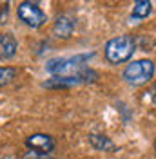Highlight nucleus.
I'll return each instance as SVG.
<instances>
[{"mask_svg": "<svg viewBox=\"0 0 156 159\" xmlns=\"http://www.w3.org/2000/svg\"><path fill=\"white\" fill-rule=\"evenodd\" d=\"M18 18L31 29H38L47 22V15L31 0H26L18 6Z\"/></svg>", "mask_w": 156, "mask_h": 159, "instance_id": "obj_3", "label": "nucleus"}, {"mask_svg": "<svg viewBox=\"0 0 156 159\" xmlns=\"http://www.w3.org/2000/svg\"><path fill=\"white\" fill-rule=\"evenodd\" d=\"M24 159H46V156H38V154H35V152H29Z\"/></svg>", "mask_w": 156, "mask_h": 159, "instance_id": "obj_11", "label": "nucleus"}, {"mask_svg": "<svg viewBox=\"0 0 156 159\" xmlns=\"http://www.w3.org/2000/svg\"><path fill=\"white\" fill-rule=\"evenodd\" d=\"M104 52H105V58L109 63H113V65L124 63L133 58V54L136 52V40L131 34H122L116 38H111L105 43Z\"/></svg>", "mask_w": 156, "mask_h": 159, "instance_id": "obj_1", "label": "nucleus"}, {"mask_svg": "<svg viewBox=\"0 0 156 159\" xmlns=\"http://www.w3.org/2000/svg\"><path fill=\"white\" fill-rule=\"evenodd\" d=\"M154 61L153 60H136V61H131L127 65L122 76L129 85L133 87H140V85H145L149 83L153 76H154Z\"/></svg>", "mask_w": 156, "mask_h": 159, "instance_id": "obj_2", "label": "nucleus"}, {"mask_svg": "<svg viewBox=\"0 0 156 159\" xmlns=\"http://www.w3.org/2000/svg\"><path fill=\"white\" fill-rule=\"evenodd\" d=\"M154 152H156V139H154Z\"/></svg>", "mask_w": 156, "mask_h": 159, "instance_id": "obj_12", "label": "nucleus"}, {"mask_svg": "<svg viewBox=\"0 0 156 159\" xmlns=\"http://www.w3.org/2000/svg\"><path fill=\"white\" fill-rule=\"evenodd\" d=\"M17 78V69L15 67H0V87L9 85Z\"/></svg>", "mask_w": 156, "mask_h": 159, "instance_id": "obj_9", "label": "nucleus"}, {"mask_svg": "<svg viewBox=\"0 0 156 159\" xmlns=\"http://www.w3.org/2000/svg\"><path fill=\"white\" fill-rule=\"evenodd\" d=\"M153 6H151V0H134V7L131 13V20H144L151 15Z\"/></svg>", "mask_w": 156, "mask_h": 159, "instance_id": "obj_8", "label": "nucleus"}, {"mask_svg": "<svg viewBox=\"0 0 156 159\" xmlns=\"http://www.w3.org/2000/svg\"><path fill=\"white\" fill-rule=\"evenodd\" d=\"M75 20L67 16V15H62L56 18L55 22V27H53V33H55V36L56 38H62V40H67L71 38V34H73V31H75Z\"/></svg>", "mask_w": 156, "mask_h": 159, "instance_id": "obj_5", "label": "nucleus"}, {"mask_svg": "<svg viewBox=\"0 0 156 159\" xmlns=\"http://www.w3.org/2000/svg\"><path fill=\"white\" fill-rule=\"evenodd\" d=\"M89 145L93 147L95 150H100V152H115L116 150V145L113 143V139L104 136V134H89L87 136Z\"/></svg>", "mask_w": 156, "mask_h": 159, "instance_id": "obj_7", "label": "nucleus"}, {"mask_svg": "<svg viewBox=\"0 0 156 159\" xmlns=\"http://www.w3.org/2000/svg\"><path fill=\"white\" fill-rule=\"evenodd\" d=\"M7 13H9V0H0V22L7 18Z\"/></svg>", "mask_w": 156, "mask_h": 159, "instance_id": "obj_10", "label": "nucleus"}, {"mask_svg": "<svg viewBox=\"0 0 156 159\" xmlns=\"http://www.w3.org/2000/svg\"><path fill=\"white\" fill-rule=\"evenodd\" d=\"M17 51H18V43H17V40L11 33L0 34V58L11 60L17 54Z\"/></svg>", "mask_w": 156, "mask_h": 159, "instance_id": "obj_6", "label": "nucleus"}, {"mask_svg": "<svg viewBox=\"0 0 156 159\" xmlns=\"http://www.w3.org/2000/svg\"><path fill=\"white\" fill-rule=\"evenodd\" d=\"M26 147L31 152L38 154V156H47V154H51L55 150V139L49 134H42V132L31 134L29 138L26 139Z\"/></svg>", "mask_w": 156, "mask_h": 159, "instance_id": "obj_4", "label": "nucleus"}, {"mask_svg": "<svg viewBox=\"0 0 156 159\" xmlns=\"http://www.w3.org/2000/svg\"><path fill=\"white\" fill-rule=\"evenodd\" d=\"M0 60H2V58H0Z\"/></svg>", "mask_w": 156, "mask_h": 159, "instance_id": "obj_13", "label": "nucleus"}]
</instances>
